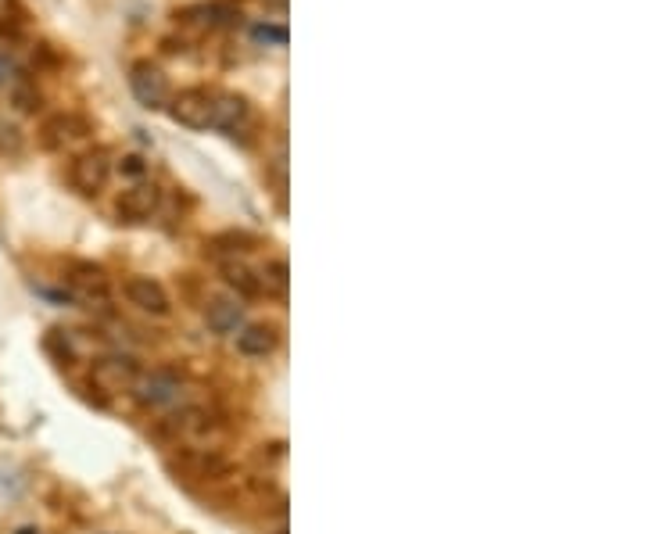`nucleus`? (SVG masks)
I'll return each mask as SVG.
<instances>
[{"label": "nucleus", "instance_id": "13", "mask_svg": "<svg viewBox=\"0 0 645 534\" xmlns=\"http://www.w3.org/2000/svg\"><path fill=\"white\" fill-rule=\"evenodd\" d=\"M183 470H187L190 477H198V481H215V477L230 474V463H226L223 456H215V452H183Z\"/></svg>", "mask_w": 645, "mask_h": 534}, {"label": "nucleus", "instance_id": "17", "mask_svg": "<svg viewBox=\"0 0 645 534\" xmlns=\"http://www.w3.org/2000/svg\"><path fill=\"white\" fill-rule=\"evenodd\" d=\"M18 151H22V133L18 126L0 119V155H18Z\"/></svg>", "mask_w": 645, "mask_h": 534}, {"label": "nucleus", "instance_id": "18", "mask_svg": "<svg viewBox=\"0 0 645 534\" xmlns=\"http://www.w3.org/2000/svg\"><path fill=\"white\" fill-rule=\"evenodd\" d=\"M251 33H255V40H262V44H276V47L287 44V29L284 26H255Z\"/></svg>", "mask_w": 645, "mask_h": 534}, {"label": "nucleus", "instance_id": "10", "mask_svg": "<svg viewBox=\"0 0 645 534\" xmlns=\"http://www.w3.org/2000/svg\"><path fill=\"white\" fill-rule=\"evenodd\" d=\"M251 108L241 94H212V130H223V133H237L248 122Z\"/></svg>", "mask_w": 645, "mask_h": 534}, {"label": "nucleus", "instance_id": "8", "mask_svg": "<svg viewBox=\"0 0 645 534\" xmlns=\"http://www.w3.org/2000/svg\"><path fill=\"white\" fill-rule=\"evenodd\" d=\"M122 294L129 298V305H137L147 316H169L172 312L169 291L158 280H151V276H129L126 284H122Z\"/></svg>", "mask_w": 645, "mask_h": 534}, {"label": "nucleus", "instance_id": "20", "mask_svg": "<svg viewBox=\"0 0 645 534\" xmlns=\"http://www.w3.org/2000/svg\"><path fill=\"white\" fill-rule=\"evenodd\" d=\"M8 83H18V65L0 54V87H8Z\"/></svg>", "mask_w": 645, "mask_h": 534}, {"label": "nucleus", "instance_id": "7", "mask_svg": "<svg viewBox=\"0 0 645 534\" xmlns=\"http://www.w3.org/2000/svg\"><path fill=\"white\" fill-rule=\"evenodd\" d=\"M86 133H90V122H86L83 115L58 112V115H51V119H43L40 147H47V151H61V147H69V144H76V140H83Z\"/></svg>", "mask_w": 645, "mask_h": 534}, {"label": "nucleus", "instance_id": "15", "mask_svg": "<svg viewBox=\"0 0 645 534\" xmlns=\"http://www.w3.org/2000/svg\"><path fill=\"white\" fill-rule=\"evenodd\" d=\"M262 294H273V298H280L284 302L287 298V291H291V269H287V262L284 259H273V262H266L262 266Z\"/></svg>", "mask_w": 645, "mask_h": 534}, {"label": "nucleus", "instance_id": "1", "mask_svg": "<svg viewBox=\"0 0 645 534\" xmlns=\"http://www.w3.org/2000/svg\"><path fill=\"white\" fill-rule=\"evenodd\" d=\"M129 90H133L137 104L147 108V112H162V108H169V97H172L169 76H165L162 65H155L151 58L133 61V69H129Z\"/></svg>", "mask_w": 645, "mask_h": 534}, {"label": "nucleus", "instance_id": "12", "mask_svg": "<svg viewBox=\"0 0 645 534\" xmlns=\"http://www.w3.org/2000/svg\"><path fill=\"white\" fill-rule=\"evenodd\" d=\"M205 319H208V327H212L215 334H233V330L241 327V319H244L241 298H212V305L205 309Z\"/></svg>", "mask_w": 645, "mask_h": 534}, {"label": "nucleus", "instance_id": "9", "mask_svg": "<svg viewBox=\"0 0 645 534\" xmlns=\"http://www.w3.org/2000/svg\"><path fill=\"white\" fill-rule=\"evenodd\" d=\"M140 377V366L133 355H104L94 362V380L104 391H133Z\"/></svg>", "mask_w": 645, "mask_h": 534}, {"label": "nucleus", "instance_id": "5", "mask_svg": "<svg viewBox=\"0 0 645 534\" xmlns=\"http://www.w3.org/2000/svg\"><path fill=\"white\" fill-rule=\"evenodd\" d=\"M65 280H69L72 298H79V302H86V305H104L108 298H112V284H108V276H104L101 266L72 262L69 273H65Z\"/></svg>", "mask_w": 645, "mask_h": 534}, {"label": "nucleus", "instance_id": "4", "mask_svg": "<svg viewBox=\"0 0 645 534\" xmlns=\"http://www.w3.org/2000/svg\"><path fill=\"white\" fill-rule=\"evenodd\" d=\"M169 115H172V122H180L187 130H208V122H212V90L187 87V90H180V94H172Z\"/></svg>", "mask_w": 645, "mask_h": 534}, {"label": "nucleus", "instance_id": "2", "mask_svg": "<svg viewBox=\"0 0 645 534\" xmlns=\"http://www.w3.org/2000/svg\"><path fill=\"white\" fill-rule=\"evenodd\" d=\"M108 176H112V151H108V147H90V151H79V155L72 158L69 180L79 194H86V198L101 194Z\"/></svg>", "mask_w": 645, "mask_h": 534}, {"label": "nucleus", "instance_id": "19", "mask_svg": "<svg viewBox=\"0 0 645 534\" xmlns=\"http://www.w3.org/2000/svg\"><path fill=\"white\" fill-rule=\"evenodd\" d=\"M119 169H122V173H126V176H144L147 162H144V158H140V155H126V158H122V162H119Z\"/></svg>", "mask_w": 645, "mask_h": 534}, {"label": "nucleus", "instance_id": "6", "mask_svg": "<svg viewBox=\"0 0 645 534\" xmlns=\"http://www.w3.org/2000/svg\"><path fill=\"white\" fill-rule=\"evenodd\" d=\"M158 205H162V190H158V183H133V187L119 194L115 212H119L122 223H147V219L158 212Z\"/></svg>", "mask_w": 645, "mask_h": 534}, {"label": "nucleus", "instance_id": "11", "mask_svg": "<svg viewBox=\"0 0 645 534\" xmlns=\"http://www.w3.org/2000/svg\"><path fill=\"white\" fill-rule=\"evenodd\" d=\"M276 345H280V334L269 323H251L237 334V352L244 359H266V355L276 352Z\"/></svg>", "mask_w": 645, "mask_h": 534}, {"label": "nucleus", "instance_id": "3", "mask_svg": "<svg viewBox=\"0 0 645 534\" xmlns=\"http://www.w3.org/2000/svg\"><path fill=\"white\" fill-rule=\"evenodd\" d=\"M183 391V380L176 370H151V373H140L137 384H133V398H137L144 409H165L180 398Z\"/></svg>", "mask_w": 645, "mask_h": 534}, {"label": "nucleus", "instance_id": "16", "mask_svg": "<svg viewBox=\"0 0 645 534\" xmlns=\"http://www.w3.org/2000/svg\"><path fill=\"white\" fill-rule=\"evenodd\" d=\"M22 26V0H0V33H15Z\"/></svg>", "mask_w": 645, "mask_h": 534}, {"label": "nucleus", "instance_id": "14", "mask_svg": "<svg viewBox=\"0 0 645 534\" xmlns=\"http://www.w3.org/2000/svg\"><path fill=\"white\" fill-rule=\"evenodd\" d=\"M223 280L241 302H251V298H262V280L251 273L244 262H226L223 266Z\"/></svg>", "mask_w": 645, "mask_h": 534}]
</instances>
